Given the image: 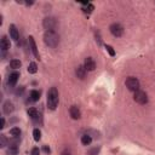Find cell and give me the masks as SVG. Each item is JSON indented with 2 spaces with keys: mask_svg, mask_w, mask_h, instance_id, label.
<instances>
[{
  "mask_svg": "<svg viewBox=\"0 0 155 155\" xmlns=\"http://www.w3.org/2000/svg\"><path fill=\"white\" fill-rule=\"evenodd\" d=\"M44 42L48 46V47H57V45L59 44V35L54 31V30H47L44 34Z\"/></svg>",
  "mask_w": 155,
  "mask_h": 155,
  "instance_id": "obj_1",
  "label": "cell"
},
{
  "mask_svg": "<svg viewBox=\"0 0 155 155\" xmlns=\"http://www.w3.org/2000/svg\"><path fill=\"white\" fill-rule=\"evenodd\" d=\"M58 101H59L58 90L56 87H51L47 92V107H48V109L54 110L58 105Z\"/></svg>",
  "mask_w": 155,
  "mask_h": 155,
  "instance_id": "obj_2",
  "label": "cell"
},
{
  "mask_svg": "<svg viewBox=\"0 0 155 155\" xmlns=\"http://www.w3.org/2000/svg\"><path fill=\"white\" fill-rule=\"evenodd\" d=\"M125 85H126L127 90H130L132 92H136L139 90V80L134 76H128L125 81Z\"/></svg>",
  "mask_w": 155,
  "mask_h": 155,
  "instance_id": "obj_3",
  "label": "cell"
},
{
  "mask_svg": "<svg viewBox=\"0 0 155 155\" xmlns=\"http://www.w3.org/2000/svg\"><path fill=\"white\" fill-rule=\"evenodd\" d=\"M42 27H44V29H46V31L47 30H54V28L57 27L56 18H53V17H45L44 21H42Z\"/></svg>",
  "mask_w": 155,
  "mask_h": 155,
  "instance_id": "obj_4",
  "label": "cell"
},
{
  "mask_svg": "<svg viewBox=\"0 0 155 155\" xmlns=\"http://www.w3.org/2000/svg\"><path fill=\"white\" fill-rule=\"evenodd\" d=\"M133 99H134L138 104H145V103L148 102V96H147V93H145L144 91L138 90V91L134 92V94H133Z\"/></svg>",
  "mask_w": 155,
  "mask_h": 155,
  "instance_id": "obj_5",
  "label": "cell"
},
{
  "mask_svg": "<svg viewBox=\"0 0 155 155\" xmlns=\"http://www.w3.org/2000/svg\"><path fill=\"white\" fill-rule=\"evenodd\" d=\"M109 30H110V33H111L114 36H116V38H120V36L124 34V28H122V25L119 24V23H113V24L109 27Z\"/></svg>",
  "mask_w": 155,
  "mask_h": 155,
  "instance_id": "obj_6",
  "label": "cell"
},
{
  "mask_svg": "<svg viewBox=\"0 0 155 155\" xmlns=\"http://www.w3.org/2000/svg\"><path fill=\"white\" fill-rule=\"evenodd\" d=\"M84 67H85V69H86L87 71L94 70V69H96V62H94V59H93L92 57H87V58L85 59V62H84Z\"/></svg>",
  "mask_w": 155,
  "mask_h": 155,
  "instance_id": "obj_7",
  "label": "cell"
},
{
  "mask_svg": "<svg viewBox=\"0 0 155 155\" xmlns=\"http://www.w3.org/2000/svg\"><path fill=\"white\" fill-rule=\"evenodd\" d=\"M69 114H70L71 119H74V120H79L81 117V111H80L79 107H76V105H71L69 108Z\"/></svg>",
  "mask_w": 155,
  "mask_h": 155,
  "instance_id": "obj_8",
  "label": "cell"
},
{
  "mask_svg": "<svg viewBox=\"0 0 155 155\" xmlns=\"http://www.w3.org/2000/svg\"><path fill=\"white\" fill-rule=\"evenodd\" d=\"M8 29H10V36H11V39H12L13 41L18 42V39H19V33H18L17 27H16L15 24H11Z\"/></svg>",
  "mask_w": 155,
  "mask_h": 155,
  "instance_id": "obj_9",
  "label": "cell"
},
{
  "mask_svg": "<svg viewBox=\"0 0 155 155\" xmlns=\"http://www.w3.org/2000/svg\"><path fill=\"white\" fill-rule=\"evenodd\" d=\"M29 46H30V51L33 52L34 57L40 58V54H39V51H38V47H36V44H35V40L33 36H29Z\"/></svg>",
  "mask_w": 155,
  "mask_h": 155,
  "instance_id": "obj_10",
  "label": "cell"
},
{
  "mask_svg": "<svg viewBox=\"0 0 155 155\" xmlns=\"http://www.w3.org/2000/svg\"><path fill=\"white\" fill-rule=\"evenodd\" d=\"M18 78H19V73H17V71H13L12 74H10V76H8V80H7V84H8V86H10V87H13V86L17 84V81H18Z\"/></svg>",
  "mask_w": 155,
  "mask_h": 155,
  "instance_id": "obj_11",
  "label": "cell"
},
{
  "mask_svg": "<svg viewBox=\"0 0 155 155\" xmlns=\"http://www.w3.org/2000/svg\"><path fill=\"white\" fill-rule=\"evenodd\" d=\"M13 103L11 102V101H6L5 103H4V105H2V111H4V114H6V115H10L12 111H13Z\"/></svg>",
  "mask_w": 155,
  "mask_h": 155,
  "instance_id": "obj_12",
  "label": "cell"
},
{
  "mask_svg": "<svg viewBox=\"0 0 155 155\" xmlns=\"http://www.w3.org/2000/svg\"><path fill=\"white\" fill-rule=\"evenodd\" d=\"M86 73H87V70L85 69V67L84 65H78L76 67V69H75V74H76V76L79 78V79H85V76H86Z\"/></svg>",
  "mask_w": 155,
  "mask_h": 155,
  "instance_id": "obj_13",
  "label": "cell"
},
{
  "mask_svg": "<svg viewBox=\"0 0 155 155\" xmlns=\"http://www.w3.org/2000/svg\"><path fill=\"white\" fill-rule=\"evenodd\" d=\"M17 154H18L17 142L10 143V145H8V148H7V155H17Z\"/></svg>",
  "mask_w": 155,
  "mask_h": 155,
  "instance_id": "obj_14",
  "label": "cell"
},
{
  "mask_svg": "<svg viewBox=\"0 0 155 155\" xmlns=\"http://www.w3.org/2000/svg\"><path fill=\"white\" fill-rule=\"evenodd\" d=\"M28 115H29L30 119H31L33 121H35V122L40 119V114L38 113V110H36L35 108H29V109H28Z\"/></svg>",
  "mask_w": 155,
  "mask_h": 155,
  "instance_id": "obj_15",
  "label": "cell"
},
{
  "mask_svg": "<svg viewBox=\"0 0 155 155\" xmlns=\"http://www.w3.org/2000/svg\"><path fill=\"white\" fill-rule=\"evenodd\" d=\"M10 46H11L10 40H8L6 36H2V38H1V41H0V47H1V50H2V51H7V50L10 48Z\"/></svg>",
  "mask_w": 155,
  "mask_h": 155,
  "instance_id": "obj_16",
  "label": "cell"
},
{
  "mask_svg": "<svg viewBox=\"0 0 155 155\" xmlns=\"http://www.w3.org/2000/svg\"><path fill=\"white\" fill-rule=\"evenodd\" d=\"M40 98V92L38 90H31L29 94V101L30 102H38Z\"/></svg>",
  "mask_w": 155,
  "mask_h": 155,
  "instance_id": "obj_17",
  "label": "cell"
},
{
  "mask_svg": "<svg viewBox=\"0 0 155 155\" xmlns=\"http://www.w3.org/2000/svg\"><path fill=\"white\" fill-rule=\"evenodd\" d=\"M91 142H92V137H91L90 134L85 133V134L81 137V144H82V145H90Z\"/></svg>",
  "mask_w": 155,
  "mask_h": 155,
  "instance_id": "obj_18",
  "label": "cell"
},
{
  "mask_svg": "<svg viewBox=\"0 0 155 155\" xmlns=\"http://www.w3.org/2000/svg\"><path fill=\"white\" fill-rule=\"evenodd\" d=\"M21 65H22V63H21L19 59H12L10 62V67L12 69H18V68H21Z\"/></svg>",
  "mask_w": 155,
  "mask_h": 155,
  "instance_id": "obj_19",
  "label": "cell"
},
{
  "mask_svg": "<svg viewBox=\"0 0 155 155\" xmlns=\"http://www.w3.org/2000/svg\"><path fill=\"white\" fill-rule=\"evenodd\" d=\"M36 71H38V65H36L35 62H31L29 64V67H28V73L29 74H35Z\"/></svg>",
  "mask_w": 155,
  "mask_h": 155,
  "instance_id": "obj_20",
  "label": "cell"
},
{
  "mask_svg": "<svg viewBox=\"0 0 155 155\" xmlns=\"http://www.w3.org/2000/svg\"><path fill=\"white\" fill-rule=\"evenodd\" d=\"M10 134H11L12 137L17 138V137H19V134H21V130H19L18 127H12V128L10 130Z\"/></svg>",
  "mask_w": 155,
  "mask_h": 155,
  "instance_id": "obj_21",
  "label": "cell"
},
{
  "mask_svg": "<svg viewBox=\"0 0 155 155\" xmlns=\"http://www.w3.org/2000/svg\"><path fill=\"white\" fill-rule=\"evenodd\" d=\"M33 138H34V140H36V142H39V140L41 139V132H40L39 128H35V130L33 131Z\"/></svg>",
  "mask_w": 155,
  "mask_h": 155,
  "instance_id": "obj_22",
  "label": "cell"
},
{
  "mask_svg": "<svg viewBox=\"0 0 155 155\" xmlns=\"http://www.w3.org/2000/svg\"><path fill=\"white\" fill-rule=\"evenodd\" d=\"M99 150H101V148H99V147H94V148H92V149H90V150H88L87 155H98Z\"/></svg>",
  "mask_w": 155,
  "mask_h": 155,
  "instance_id": "obj_23",
  "label": "cell"
},
{
  "mask_svg": "<svg viewBox=\"0 0 155 155\" xmlns=\"http://www.w3.org/2000/svg\"><path fill=\"white\" fill-rule=\"evenodd\" d=\"M6 145H7V138L4 134H1L0 136V147L1 148H5Z\"/></svg>",
  "mask_w": 155,
  "mask_h": 155,
  "instance_id": "obj_24",
  "label": "cell"
},
{
  "mask_svg": "<svg viewBox=\"0 0 155 155\" xmlns=\"http://www.w3.org/2000/svg\"><path fill=\"white\" fill-rule=\"evenodd\" d=\"M105 48H107V51L109 52L110 56H115V51L113 50V47H111L110 45H105Z\"/></svg>",
  "mask_w": 155,
  "mask_h": 155,
  "instance_id": "obj_25",
  "label": "cell"
},
{
  "mask_svg": "<svg viewBox=\"0 0 155 155\" xmlns=\"http://www.w3.org/2000/svg\"><path fill=\"white\" fill-rule=\"evenodd\" d=\"M30 154H31V155H39V154H40V150H39V148H33Z\"/></svg>",
  "mask_w": 155,
  "mask_h": 155,
  "instance_id": "obj_26",
  "label": "cell"
},
{
  "mask_svg": "<svg viewBox=\"0 0 155 155\" xmlns=\"http://www.w3.org/2000/svg\"><path fill=\"white\" fill-rule=\"evenodd\" d=\"M96 41L101 45L102 44V40H101V36H99V31H96Z\"/></svg>",
  "mask_w": 155,
  "mask_h": 155,
  "instance_id": "obj_27",
  "label": "cell"
},
{
  "mask_svg": "<svg viewBox=\"0 0 155 155\" xmlns=\"http://www.w3.org/2000/svg\"><path fill=\"white\" fill-rule=\"evenodd\" d=\"M23 91H24V87H23V86H21L19 88H17L16 94H17V96H19V94H22V93H23Z\"/></svg>",
  "mask_w": 155,
  "mask_h": 155,
  "instance_id": "obj_28",
  "label": "cell"
},
{
  "mask_svg": "<svg viewBox=\"0 0 155 155\" xmlns=\"http://www.w3.org/2000/svg\"><path fill=\"white\" fill-rule=\"evenodd\" d=\"M4 127H5V119L1 117V126H0V128H4Z\"/></svg>",
  "mask_w": 155,
  "mask_h": 155,
  "instance_id": "obj_29",
  "label": "cell"
},
{
  "mask_svg": "<svg viewBox=\"0 0 155 155\" xmlns=\"http://www.w3.org/2000/svg\"><path fill=\"white\" fill-rule=\"evenodd\" d=\"M62 155H71V154H70V151H68V150H64V151L62 153Z\"/></svg>",
  "mask_w": 155,
  "mask_h": 155,
  "instance_id": "obj_30",
  "label": "cell"
},
{
  "mask_svg": "<svg viewBox=\"0 0 155 155\" xmlns=\"http://www.w3.org/2000/svg\"><path fill=\"white\" fill-rule=\"evenodd\" d=\"M44 150H45V151H46V153H50V151H51V150H50V148H48V147H44Z\"/></svg>",
  "mask_w": 155,
  "mask_h": 155,
  "instance_id": "obj_31",
  "label": "cell"
}]
</instances>
